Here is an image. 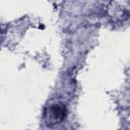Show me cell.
Wrapping results in <instances>:
<instances>
[{"mask_svg": "<svg viewBox=\"0 0 130 130\" xmlns=\"http://www.w3.org/2000/svg\"><path fill=\"white\" fill-rule=\"evenodd\" d=\"M46 116L48 117L47 124L51 125L60 123L66 117V107L63 104H55L49 109Z\"/></svg>", "mask_w": 130, "mask_h": 130, "instance_id": "obj_1", "label": "cell"}]
</instances>
